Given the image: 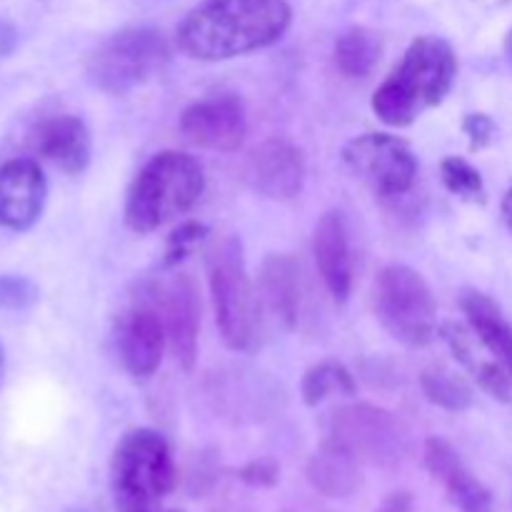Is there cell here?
<instances>
[{"instance_id": "28", "label": "cell", "mask_w": 512, "mask_h": 512, "mask_svg": "<svg viewBox=\"0 0 512 512\" xmlns=\"http://www.w3.org/2000/svg\"><path fill=\"white\" fill-rule=\"evenodd\" d=\"M463 130L470 138V148L473 150L488 148L495 138V123L493 118L485 113H470L468 118L463 120Z\"/></svg>"}, {"instance_id": "29", "label": "cell", "mask_w": 512, "mask_h": 512, "mask_svg": "<svg viewBox=\"0 0 512 512\" xmlns=\"http://www.w3.org/2000/svg\"><path fill=\"white\" fill-rule=\"evenodd\" d=\"M278 475H280L278 463L270 458L253 460V463H248L243 470H240V480H245V483L253 485V488H270V485H275Z\"/></svg>"}, {"instance_id": "22", "label": "cell", "mask_w": 512, "mask_h": 512, "mask_svg": "<svg viewBox=\"0 0 512 512\" xmlns=\"http://www.w3.org/2000/svg\"><path fill=\"white\" fill-rule=\"evenodd\" d=\"M383 43L368 28H350L335 43V65L345 78H368L378 65Z\"/></svg>"}, {"instance_id": "21", "label": "cell", "mask_w": 512, "mask_h": 512, "mask_svg": "<svg viewBox=\"0 0 512 512\" xmlns=\"http://www.w3.org/2000/svg\"><path fill=\"white\" fill-rule=\"evenodd\" d=\"M308 480L325 498H348L360 488V460L333 440H325L308 460Z\"/></svg>"}, {"instance_id": "34", "label": "cell", "mask_w": 512, "mask_h": 512, "mask_svg": "<svg viewBox=\"0 0 512 512\" xmlns=\"http://www.w3.org/2000/svg\"><path fill=\"white\" fill-rule=\"evenodd\" d=\"M3 378H5V350H3V343H0V385H3Z\"/></svg>"}, {"instance_id": "23", "label": "cell", "mask_w": 512, "mask_h": 512, "mask_svg": "<svg viewBox=\"0 0 512 512\" xmlns=\"http://www.w3.org/2000/svg\"><path fill=\"white\" fill-rule=\"evenodd\" d=\"M420 388L423 395L438 408L450 413H463L473 405V390L460 378L458 373L448 368H428L420 375Z\"/></svg>"}, {"instance_id": "30", "label": "cell", "mask_w": 512, "mask_h": 512, "mask_svg": "<svg viewBox=\"0 0 512 512\" xmlns=\"http://www.w3.org/2000/svg\"><path fill=\"white\" fill-rule=\"evenodd\" d=\"M15 45H18V30L13 28V23L0 18V58H8Z\"/></svg>"}, {"instance_id": "18", "label": "cell", "mask_w": 512, "mask_h": 512, "mask_svg": "<svg viewBox=\"0 0 512 512\" xmlns=\"http://www.w3.org/2000/svg\"><path fill=\"white\" fill-rule=\"evenodd\" d=\"M258 300L275 323L295 328L300 310V270L293 255H268L260 265Z\"/></svg>"}, {"instance_id": "20", "label": "cell", "mask_w": 512, "mask_h": 512, "mask_svg": "<svg viewBox=\"0 0 512 512\" xmlns=\"http://www.w3.org/2000/svg\"><path fill=\"white\" fill-rule=\"evenodd\" d=\"M460 308H463L478 343L512 373V323L505 318L500 305L485 293L465 290L460 295Z\"/></svg>"}, {"instance_id": "16", "label": "cell", "mask_w": 512, "mask_h": 512, "mask_svg": "<svg viewBox=\"0 0 512 512\" xmlns=\"http://www.w3.org/2000/svg\"><path fill=\"white\" fill-rule=\"evenodd\" d=\"M315 263L320 278L338 303H345L353 288V258H350L348 225L340 210H328L315 225Z\"/></svg>"}, {"instance_id": "27", "label": "cell", "mask_w": 512, "mask_h": 512, "mask_svg": "<svg viewBox=\"0 0 512 512\" xmlns=\"http://www.w3.org/2000/svg\"><path fill=\"white\" fill-rule=\"evenodd\" d=\"M205 235H208V228H205L203 223H195V220L183 223L178 230H173V235H170L168 240V253H165L163 268H173V265H178L180 260L190 253V248L198 245Z\"/></svg>"}, {"instance_id": "32", "label": "cell", "mask_w": 512, "mask_h": 512, "mask_svg": "<svg viewBox=\"0 0 512 512\" xmlns=\"http://www.w3.org/2000/svg\"><path fill=\"white\" fill-rule=\"evenodd\" d=\"M503 220H505V225H508V230L512 235V185H510L508 193H505V198H503Z\"/></svg>"}, {"instance_id": "12", "label": "cell", "mask_w": 512, "mask_h": 512, "mask_svg": "<svg viewBox=\"0 0 512 512\" xmlns=\"http://www.w3.org/2000/svg\"><path fill=\"white\" fill-rule=\"evenodd\" d=\"M48 198V183L40 165L15 158L0 165V225L15 233L30 230L40 220Z\"/></svg>"}, {"instance_id": "5", "label": "cell", "mask_w": 512, "mask_h": 512, "mask_svg": "<svg viewBox=\"0 0 512 512\" xmlns=\"http://www.w3.org/2000/svg\"><path fill=\"white\" fill-rule=\"evenodd\" d=\"M208 278L215 320L230 350H250L260 330V300L250 285L243 250L235 238H225L208 253Z\"/></svg>"}, {"instance_id": "19", "label": "cell", "mask_w": 512, "mask_h": 512, "mask_svg": "<svg viewBox=\"0 0 512 512\" xmlns=\"http://www.w3.org/2000/svg\"><path fill=\"white\" fill-rule=\"evenodd\" d=\"M440 335L448 343L455 360L478 380L485 393H490L500 403H512V373L505 365H500L493 355L488 358V355L480 353L478 343H475L478 338H475L473 330L463 328L458 323H443Z\"/></svg>"}, {"instance_id": "9", "label": "cell", "mask_w": 512, "mask_h": 512, "mask_svg": "<svg viewBox=\"0 0 512 512\" xmlns=\"http://www.w3.org/2000/svg\"><path fill=\"white\" fill-rule=\"evenodd\" d=\"M135 303L148 305L150 310L158 313L175 363L183 370H193L200 330V298L193 278L178 273L170 278L148 280L138 288Z\"/></svg>"}, {"instance_id": "26", "label": "cell", "mask_w": 512, "mask_h": 512, "mask_svg": "<svg viewBox=\"0 0 512 512\" xmlns=\"http://www.w3.org/2000/svg\"><path fill=\"white\" fill-rule=\"evenodd\" d=\"M40 290L25 275H0V308L28 310L38 303Z\"/></svg>"}, {"instance_id": "3", "label": "cell", "mask_w": 512, "mask_h": 512, "mask_svg": "<svg viewBox=\"0 0 512 512\" xmlns=\"http://www.w3.org/2000/svg\"><path fill=\"white\" fill-rule=\"evenodd\" d=\"M205 175L193 155L163 150L133 180L125 200V223L135 233H153L188 213L203 195Z\"/></svg>"}, {"instance_id": "1", "label": "cell", "mask_w": 512, "mask_h": 512, "mask_svg": "<svg viewBox=\"0 0 512 512\" xmlns=\"http://www.w3.org/2000/svg\"><path fill=\"white\" fill-rule=\"evenodd\" d=\"M288 0H205L178 28L188 58L218 63L268 48L290 28Z\"/></svg>"}, {"instance_id": "2", "label": "cell", "mask_w": 512, "mask_h": 512, "mask_svg": "<svg viewBox=\"0 0 512 512\" xmlns=\"http://www.w3.org/2000/svg\"><path fill=\"white\" fill-rule=\"evenodd\" d=\"M458 60L448 40L423 35L405 50L398 68L373 95V110L390 128H408L453 88Z\"/></svg>"}, {"instance_id": "11", "label": "cell", "mask_w": 512, "mask_h": 512, "mask_svg": "<svg viewBox=\"0 0 512 512\" xmlns=\"http://www.w3.org/2000/svg\"><path fill=\"white\" fill-rule=\"evenodd\" d=\"M245 133L248 123L243 103L230 93L198 100L180 115V135L195 148L233 153L243 145Z\"/></svg>"}, {"instance_id": "6", "label": "cell", "mask_w": 512, "mask_h": 512, "mask_svg": "<svg viewBox=\"0 0 512 512\" xmlns=\"http://www.w3.org/2000/svg\"><path fill=\"white\" fill-rule=\"evenodd\" d=\"M375 318L405 348H425L438 333V308L428 283L408 265L380 270L373 288Z\"/></svg>"}, {"instance_id": "7", "label": "cell", "mask_w": 512, "mask_h": 512, "mask_svg": "<svg viewBox=\"0 0 512 512\" xmlns=\"http://www.w3.org/2000/svg\"><path fill=\"white\" fill-rule=\"evenodd\" d=\"M170 63V45L155 28H125L93 50L85 65L88 80L110 95H125L148 83Z\"/></svg>"}, {"instance_id": "13", "label": "cell", "mask_w": 512, "mask_h": 512, "mask_svg": "<svg viewBox=\"0 0 512 512\" xmlns=\"http://www.w3.org/2000/svg\"><path fill=\"white\" fill-rule=\"evenodd\" d=\"M245 180L255 193L270 200H293L303 190V153L288 140H265L250 150L245 163Z\"/></svg>"}, {"instance_id": "4", "label": "cell", "mask_w": 512, "mask_h": 512, "mask_svg": "<svg viewBox=\"0 0 512 512\" xmlns=\"http://www.w3.org/2000/svg\"><path fill=\"white\" fill-rule=\"evenodd\" d=\"M110 485L118 512H155L175 485L168 443L148 428L130 430L115 445Z\"/></svg>"}, {"instance_id": "15", "label": "cell", "mask_w": 512, "mask_h": 512, "mask_svg": "<svg viewBox=\"0 0 512 512\" xmlns=\"http://www.w3.org/2000/svg\"><path fill=\"white\" fill-rule=\"evenodd\" d=\"M423 460L428 473L445 485L450 500L460 512H493L490 490L465 468V463L448 440L428 438Z\"/></svg>"}, {"instance_id": "8", "label": "cell", "mask_w": 512, "mask_h": 512, "mask_svg": "<svg viewBox=\"0 0 512 512\" xmlns=\"http://www.w3.org/2000/svg\"><path fill=\"white\" fill-rule=\"evenodd\" d=\"M360 463L395 468L408 455V430L393 413L375 405L358 403L335 410L330 418V438Z\"/></svg>"}, {"instance_id": "31", "label": "cell", "mask_w": 512, "mask_h": 512, "mask_svg": "<svg viewBox=\"0 0 512 512\" xmlns=\"http://www.w3.org/2000/svg\"><path fill=\"white\" fill-rule=\"evenodd\" d=\"M378 512H413V495L410 493H393L383 500Z\"/></svg>"}, {"instance_id": "14", "label": "cell", "mask_w": 512, "mask_h": 512, "mask_svg": "<svg viewBox=\"0 0 512 512\" xmlns=\"http://www.w3.org/2000/svg\"><path fill=\"white\" fill-rule=\"evenodd\" d=\"M115 345H118L120 363L133 378H150L158 370L168 345L163 320L148 305L135 303L128 313L120 315Z\"/></svg>"}, {"instance_id": "24", "label": "cell", "mask_w": 512, "mask_h": 512, "mask_svg": "<svg viewBox=\"0 0 512 512\" xmlns=\"http://www.w3.org/2000/svg\"><path fill=\"white\" fill-rule=\"evenodd\" d=\"M303 400L305 405L315 408L330 398L333 393L338 395H355V380L350 370L343 363L335 360H323V363L313 365L303 378Z\"/></svg>"}, {"instance_id": "33", "label": "cell", "mask_w": 512, "mask_h": 512, "mask_svg": "<svg viewBox=\"0 0 512 512\" xmlns=\"http://www.w3.org/2000/svg\"><path fill=\"white\" fill-rule=\"evenodd\" d=\"M505 55H508V63L512 65V28H510L508 38H505Z\"/></svg>"}, {"instance_id": "17", "label": "cell", "mask_w": 512, "mask_h": 512, "mask_svg": "<svg viewBox=\"0 0 512 512\" xmlns=\"http://www.w3.org/2000/svg\"><path fill=\"white\" fill-rule=\"evenodd\" d=\"M33 148L63 173L78 175L90 163V133L78 115H53L33 128Z\"/></svg>"}, {"instance_id": "25", "label": "cell", "mask_w": 512, "mask_h": 512, "mask_svg": "<svg viewBox=\"0 0 512 512\" xmlns=\"http://www.w3.org/2000/svg\"><path fill=\"white\" fill-rule=\"evenodd\" d=\"M440 178H443V185L453 195L463 200H473V203H483L485 200V183L483 175L473 168L465 158H445L440 163Z\"/></svg>"}, {"instance_id": "10", "label": "cell", "mask_w": 512, "mask_h": 512, "mask_svg": "<svg viewBox=\"0 0 512 512\" xmlns=\"http://www.w3.org/2000/svg\"><path fill=\"white\" fill-rule=\"evenodd\" d=\"M350 173L368 183L380 198H400L418 175V160L405 140L388 133H365L343 148Z\"/></svg>"}]
</instances>
